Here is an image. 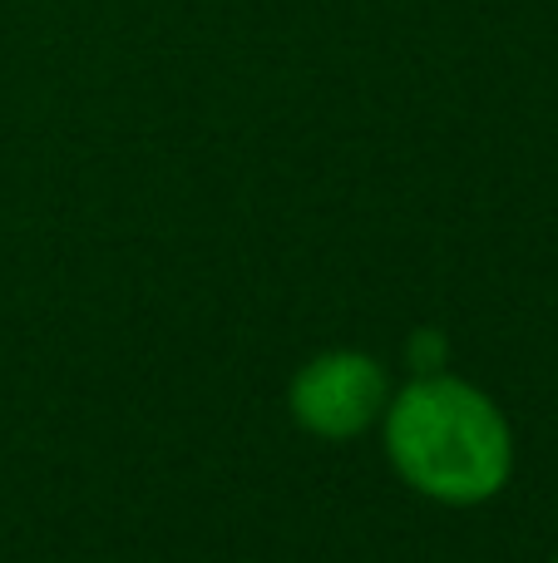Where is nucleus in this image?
I'll list each match as a JSON object with an SVG mask.
<instances>
[{
    "mask_svg": "<svg viewBox=\"0 0 558 563\" xmlns=\"http://www.w3.org/2000/svg\"><path fill=\"white\" fill-rule=\"evenodd\" d=\"M381 430L395 475L435 505H484L514 475L510 416L450 371H431L391 390Z\"/></svg>",
    "mask_w": 558,
    "mask_h": 563,
    "instance_id": "nucleus-1",
    "label": "nucleus"
},
{
    "mask_svg": "<svg viewBox=\"0 0 558 563\" xmlns=\"http://www.w3.org/2000/svg\"><path fill=\"white\" fill-rule=\"evenodd\" d=\"M391 406L386 366L366 351H322L302 361L287 386V410L316 440H356L381 426Z\"/></svg>",
    "mask_w": 558,
    "mask_h": 563,
    "instance_id": "nucleus-2",
    "label": "nucleus"
},
{
    "mask_svg": "<svg viewBox=\"0 0 558 563\" xmlns=\"http://www.w3.org/2000/svg\"><path fill=\"white\" fill-rule=\"evenodd\" d=\"M411 361H415V376L445 371V336H440V331H415V341H411Z\"/></svg>",
    "mask_w": 558,
    "mask_h": 563,
    "instance_id": "nucleus-3",
    "label": "nucleus"
},
{
    "mask_svg": "<svg viewBox=\"0 0 558 563\" xmlns=\"http://www.w3.org/2000/svg\"><path fill=\"white\" fill-rule=\"evenodd\" d=\"M554 563H558V559H554Z\"/></svg>",
    "mask_w": 558,
    "mask_h": 563,
    "instance_id": "nucleus-4",
    "label": "nucleus"
}]
</instances>
